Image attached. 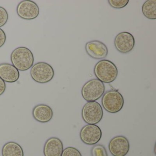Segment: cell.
<instances>
[{
  "label": "cell",
  "mask_w": 156,
  "mask_h": 156,
  "mask_svg": "<svg viewBox=\"0 0 156 156\" xmlns=\"http://www.w3.org/2000/svg\"><path fill=\"white\" fill-rule=\"evenodd\" d=\"M10 58L12 65L19 71H27L32 67L34 63L33 54L25 47H19L13 50Z\"/></svg>",
  "instance_id": "6da1fadb"
},
{
  "label": "cell",
  "mask_w": 156,
  "mask_h": 156,
  "mask_svg": "<svg viewBox=\"0 0 156 156\" xmlns=\"http://www.w3.org/2000/svg\"><path fill=\"white\" fill-rule=\"evenodd\" d=\"M94 73L97 79L102 83H109L116 79L118 71L114 63L104 59L99 61L95 65Z\"/></svg>",
  "instance_id": "7a4b0ae2"
},
{
  "label": "cell",
  "mask_w": 156,
  "mask_h": 156,
  "mask_svg": "<svg viewBox=\"0 0 156 156\" xmlns=\"http://www.w3.org/2000/svg\"><path fill=\"white\" fill-rule=\"evenodd\" d=\"M101 102L106 111L115 114L119 112L123 108L124 99L118 90H110L104 94Z\"/></svg>",
  "instance_id": "3957f363"
},
{
  "label": "cell",
  "mask_w": 156,
  "mask_h": 156,
  "mask_svg": "<svg viewBox=\"0 0 156 156\" xmlns=\"http://www.w3.org/2000/svg\"><path fill=\"white\" fill-rule=\"evenodd\" d=\"M104 83L98 79L89 80L84 84L82 89L83 98L87 102H94L99 99L105 94Z\"/></svg>",
  "instance_id": "277c9868"
},
{
  "label": "cell",
  "mask_w": 156,
  "mask_h": 156,
  "mask_svg": "<svg viewBox=\"0 0 156 156\" xmlns=\"http://www.w3.org/2000/svg\"><path fill=\"white\" fill-rule=\"evenodd\" d=\"M55 75L54 70L49 64L39 62L33 66L30 70L32 78L36 83H46L51 81Z\"/></svg>",
  "instance_id": "5b68a950"
},
{
  "label": "cell",
  "mask_w": 156,
  "mask_h": 156,
  "mask_svg": "<svg viewBox=\"0 0 156 156\" xmlns=\"http://www.w3.org/2000/svg\"><path fill=\"white\" fill-rule=\"evenodd\" d=\"M82 116L87 124L96 125L103 118V108L98 102H87L82 108Z\"/></svg>",
  "instance_id": "8992f818"
},
{
  "label": "cell",
  "mask_w": 156,
  "mask_h": 156,
  "mask_svg": "<svg viewBox=\"0 0 156 156\" xmlns=\"http://www.w3.org/2000/svg\"><path fill=\"white\" fill-rule=\"evenodd\" d=\"M17 13L21 19L31 20L38 17L40 13V9L38 5L34 2L24 0L18 4Z\"/></svg>",
  "instance_id": "52a82bcc"
},
{
  "label": "cell",
  "mask_w": 156,
  "mask_h": 156,
  "mask_svg": "<svg viewBox=\"0 0 156 156\" xmlns=\"http://www.w3.org/2000/svg\"><path fill=\"white\" fill-rule=\"evenodd\" d=\"M101 129L96 125H86L80 132V137L84 144L94 145L99 142L102 137Z\"/></svg>",
  "instance_id": "ba28073f"
},
{
  "label": "cell",
  "mask_w": 156,
  "mask_h": 156,
  "mask_svg": "<svg viewBox=\"0 0 156 156\" xmlns=\"http://www.w3.org/2000/svg\"><path fill=\"white\" fill-rule=\"evenodd\" d=\"M114 44L116 50L122 54L131 51L135 45V40L132 34L127 32L119 33L116 36Z\"/></svg>",
  "instance_id": "9c48e42d"
},
{
  "label": "cell",
  "mask_w": 156,
  "mask_h": 156,
  "mask_svg": "<svg viewBox=\"0 0 156 156\" xmlns=\"http://www.w3.org/2000/svg\"><path fill=\"white\" fill-rule=\"evenodd\" d=\"M128 140L123 136H118L112 138L108 144L109 151L113 156H125L129 150Z\"/></svg>",
  "instance_id": "30bf717a"
},
{
  "label": "cell",
  "mask_w": 156,
  "mask_h": 156,
  "mask_svg": "<svg viewBox=\"0 0 156 156\" xmlns=\"http://www.w3.org/2000/svg\"><path fill=\"white\" fill-rule=\"evenodd\" d=\"M85 50L90 57L96 60L105 59L108 54V49L106 45L102 42L97 40L87 43Z\"/></svg>",
  "instance_id": "8fae6325"
},
{
  "label": "cell",
  "mask_w": 156,
  "mask_h": 156,
  "mask_svg": "<svg viewBox=\"0 0 156 156\" xmlns=\"http://www.w3.org/2000/svg\"><path fill=\"white\" fill-rule=\"evenodd\" d=\"M63 145L62 140L57 137L48 139L44 147V156H62Z\"/></svg>",
  "instance_id": "7c38bea8"
},
{
  "label": "cell",
  "mask_w": 156,
  "mask_h": 156,
  "mask_svg": "<svg viewBox=\"0 0 156 156\" xmlns=\"http://www.w3.org/2000/svg\"><path fill=\"white\" fill-rule=\"evenodd\" d=\"M32 115L36 121L40 123H45L51 120L53 112L49 106L44 104H40L34 108Z\"/></svg>",
  "instance_id": "4fadbf2b"
},
{
  "label": "cell",
  "mask_w": 156,
  "mask_h": 156,
  "mask_svg": "<svg viewBox=\"0 0 156 156\" xmlns=\"http://www.w3.org/2000/svg\"><path fill=\"white\" fill-rule=\"evenodd\" d=\"M20 76L19 70L10 64H0V78L5 82L13 83L17 82Z\"/></svg>",
  "instance_id": "5bb4252c"
},
{
  "label": "cell",
  "mask_w": 156,
  "mask_h": 156,
  "mask_svg": "<svg viewBox=\"0 0 156 156\" xmlns=\"http://www.w3.org/2000/svg\"><path fill=\"white\" fill-rule=\"evenodd\" d=\"M2 153V156H24L21 146L14 141H10L4 144Z\"/></svg>",
  "instance_id": "9a60e30c"
},
{
  "label": "cell",
  "mask_w": 156,
  "mask_h": 156,
  "mask_svg": "<svg viewBox=\"0 0 156 156\" xmlns=\"http://www.w3.org/2000/svg\"><path fill=\"white\" fill-rule=\"evenodd\" d=\"M142 12L147 19H156V0H148L142 6Z\"/></svg>",
  "instance_id": "2e32d148"
},
{
  "label": "cell",
  "mask_w": 156,
  "mask_h": 156,
  "mask_svg": "<svg viewBox=\"0 0 156 156\" xmlns=\"http://www.w3.org/2000/svg\"><path fill=\"white\" fill-rule=\"evenodd\" d=\"M91 156H108L105 147L101 144L93 146L91 150Z\"/></svg>",
  "instance_id": "e0dca14e"
},
{
  "label": "cell",
  "mask_w": 156,
  "mask_h": 156,
  "mask_svg": "<svg viewBox=\"0 0 156 156\" xmlns=\"http://www.w3.org/2000/svg\"><path fill=\"white\" fill-rule=\"evenodd\" d=\"M129 0H109L108 4L112 8L115 9H121L126 7L128 4Z\"/></svg>",
  "instance_id": "ac0fdd59"
},
{
  "label": "cell",
  "mask_w": 156,
  "mask_h": 156,
  "mask_svg": "<svg viewBox=\"0 0 156 156\" xmlns=\"http://www.w3.org/2000/svg\"><path fill=\"white\" fill-rule=\"evenodd\" d=\"M62 156H82V155L76 148L68 147L63 149Z\"/></svg>",
  "instance_id": "d6986e66"
},
{
  "label": "cell",
  "mask_w": 156,
  "mask_h": 156,
  "mask_svg": "<svg viewBox=\"0 0 156 156\" xmlns=\"http://www.w3.org/2000/svg\"><path fill=\"white\" fill-rule=\"evenodd\" d=\"M9 14L3 7H0V28L3 27L8 22Z\"/></svg>",
  "instance_id": "ffe728a7"
},
{
  "label": "cell",
  "mask_w": 156,
  "mask_h": 156,
  "mask_svg": "<svg viewBox=\"0 0 156 156\" xmlns=\"http://www.w3.org/2000/svg\"><path fill=\"white\" fill-rule=\"evenodd\" d=\"M6 41V34L2 29L0 28V48L4 45Z\"/></svg>",
  "instance_id": "44dd1931"
},
{
  "label": "cell",
  "mask_w": 156,
  "mask_h": 156,
  "mask_svg": "<svg viewBox=\"0 0 156 156\" xmlns=\"http://www.w3.org/2000/svg\"><path fill=\"white\" fill-rule=\"evenodd\" d=\"M6 89L5 82L0 78V96L3 94Z\"/></svg>",
  "instance_id": "7402d4cb"
}]
</instances>
